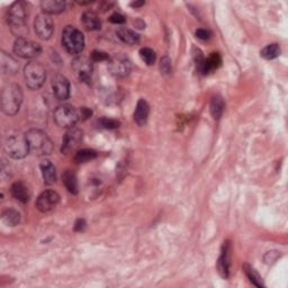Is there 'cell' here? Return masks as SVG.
I'll list each match as a JSON object with an SVG mask.
<instances>
[{"label": "cell", "mask_w": 288, "mask_h": 288, "mask_svg": "<svg viewBox=\"0 0 288 288\" xmlns=\"http://www.w3.org/2000/svg\"><path fill=\"white\" fill-rule=\"evenodd\" d=\"M98 124L100 127H103V129L114 130V129H117V127L120 126V122H117L115 120H109V118H106V117H103L98 121Z\"/></svg>", "instance_id": "cell-30"}, {"label": "cell", "mask_w": 288, "mask_h": 288, "mask_svg": "<svg viewBox=\"0 0 288 288\" xmlns=\"http://www.w3.org/2000/svg\"><path fill=\"white\" fill-rule=\"evenodd\" d=\"M0 66H2L4 75L7 76L16 75L18 69H20V65H18L17 60L5 52H2V56H0Z\"/></svg>", "instance_id": "cell-17"}, {"label": "cell", "mask_w": 288, "mask_h": 288, "mask_svg": "<svg viewBox=\"0 0 288 288\" xmlns=\"http://www.w3.org/2000/svg\"><path fill=\"white\" fill-rule=\"evenodd\" d=\"M196 36L199 40H203V41H207L212 38V33L207 30H204V29H199L196 31Z\"/></svg>", "instance_id": "cell-34"}, {"label": "cell", "mask_w": 288, "mask_h": 288, "mask_svg": "<svg viewBox=\"0 0 288 288\" xmlns=\"http://www.w3.org/2000/svg\"><path fill=\"white\" fill-rule=\"evenodd\" d=\"M85 227H86V221L85 219H78V221L76 222V225H75V230L77 232H81V231H84L85 230Z\"/></svg>", "instance_id": "cell-36"}, {"label": "cell", "mask_w": 288, "mask_h": 288, "mask_svg": "<svg viewBox=\"0 0 288 288\" xmlns=\"http://www.w3.org/2000/svg\"><path fill=\"white\" fill-rule=\"evenodd\" d=\"M14 52L23 59H34L39 57L42 49L40 44L26 38H18L14 43Z\"/></svg>", "instance_id": "cell-8"}, {"label": "cell", "mask_w": 288, "mask_h": 288, "mask_svg": "<svg viewBox=\"0 0 288 288\" xmlns=\"http://www.w3.org/2000/svg\"><path fill=\"white\" fill-rule=\"evenodd\" d=\"M91 60L95 62H100L105 60H109V57L107 53H105L103 51H94L91 54Z\"/></svg>", "instance_id": "cell-32"}, {"label": "cell", "mask_w": 288, "mask_h": 288, "mask_svg": "<svg viewBox=\"0 0 288 288\" xmlns=\"http://www.w3.org/2000/svg\"><path fill=\"white\" fill-rule=\"evenodd\" d=\"M41 171H42L43 179L47 185H52L57 181V171L51 161L44 160V161L41 163Z\"/></svg>", "instance_id": "cell-21"}, {"label": "cell", "mask_w": 288, "mask_h": 288, "mask_svg": "<svg viewBox=\"0 0 288 288\" xmlns=\"http://www.w3.org/2000/svg\"><path fill=\"white\" fill-rule=\"evenodd\" d=\"M79 120V111L71 105H61L54 111V121L62 129H71Z\"/></svg>", "instance_id": "cell-7"}, {"label": "cell", "mask_w": 288, "mask_h": 288, "mask_svg": "<svg viewBox=\"0 0 288 288\" xmlns=\"http://www.w3.org/2000/svg\"><path fill=\"white\" fill-rule=\"evenodd\" d=\"M72 69L75 71V75L78 79L80 81L88 82L90 81L94 71L93 60L84 56L77 57L72 61Z\"/></svg>", "instance_id": "cell-9"}, {"label": "cell", "mask_w": 288, "mask_h": 288, "mask_svg": "<svg viewBox=\"0 0 288 288\" xmlns=\"http://www.w3.org/2000/svg\"><path fill=\"white\" fill-rule=\"evenodd\" d=\"M116 34L118 36V39L125 44L135 45L140 42L139 34L130 29H126V27H121V29H118Z\"/></svg>", "instance_id": "cell-22"}, {"label": "cell", "mask_w": 288, "mask_h": 288, "mask_svg": "<svg viewBox=\"0 0 288 288\" xmlns=\"http://www.w3.org/2000/svg\"><path fill=\"white\" fill-rule=\"evenodd\" d=\"M108 68L113 76L117 78H124L130 75L132 65L129 58L123 56V54H116V56L109 59Z\"/></svg>", "instance_id": "cell-10"}, {"label": "cell", "mask_w": 288, "mask_h": 288, "mask_svg": "<svg viewBox=\"0 0 288 288\" xmlns=\"http://www.w3.org/2000/svg\"><path fill=\"white\" fill-rule=\"evenodd\" d=\"M260 56H261L263 59L266 60H273L280 56V48L279 45L273 43V44H269L266 48H263L260 52Z\"/></svg>", "instance_id": "cell-25"}, {"label": "cell", "mask_w": 288, "mask_h": 288, "mask_svg": "<svg viewBox=\"0 0 288 288\" xmlns=\"http://www.w3.org/2000/svg\"><path fill=\"white\" fill-rule=\"evenodd\" d=\"M144 4H145L144 2H135V3H132V4H131V6H132V7H134V8H138V7L143 6Z\"/></svg>", "instance_id": "cell-37"}, {"label": "cell", "mask_w": 288, "mask_h": 288, "mask_svg": "<svg viewBox=\"0 0 288 288\" xmlns=\"http://www.w3.org/2000/svg\"><path fill=\"white\" fill-rule=\"evenodd\" d=\"M82 25H84L87 31H98L102 27V22H100L98 15L94 12H86L81 17Z\"/></svg>", "instance_id": "cell-20"}, {"label": "cell", "mask_w": 288, "mask_h": 288, "mask_svg": "<svg viewBox=\"0 0 288 288\" xmlns=\"http://www.w3.org/2000/svg\"><path fill=\"white\" fill-rule=\"evenodd\" d=\"M91 114H93V112H91V109L88 107H82L79 111V115H80L81 120H87V118L90 117Z\"/></svg>", "instance_id": "cell-35"}, {"label": "cell", "mask_w": 288, "mask_h": 288, "mask_svg": "<svg viewBox=\"0 0 288 288\" xmlns=\"http://www.w3.org/2000/svg\"><path fill=\"white\" fill-rule=\"evenodd\" d=\"M3 221L8 226H16L21 222V214L15 209H6L3 213Z\"/></svg>", "instance_id": "cell-27"}, {"label": "cell", "mask_w": 288, "mask_h": 288, "mask_svg": "<svg viewBox=\"0 0 288 288\" xmlns=\"http://www.w3.org/2000/svg\"><path fill=\"white\" fill-rule=\"evenodd\" d=\"M34 30L36 35L42 40L51 39L54 32V23L47 14L38 15L34 21Z\"/></svg>", "instance_id": "cell-11"}, {"label": "cell", "mask_w": 288, "mask_h": 288, "mask_svg": "<svg viewBox=\"0 0 288 288\" xmlns=\"http://www.w3.org/2000/svg\"><path fill=\"white\" fill-rule=\"evenodd\" d=\"M62 45L70 54H79L85 49V36L75 26H67L62 32Z\"/></svg>", "instance_id": "cell-4"}, {"label": "cell", "mask_w": 288, "mask_h": 288, "mask_svg": "<svg viewBox=\"0 0 288 288\" xmlns=\"http://www.w3.org/2000/svg\"><path fill=\"white\" fill-rule=\"evenodd\" d=\"M12 194L14 198H16L18 202L26 204L31 199L32 190L30 186L25 184L24 181H16L12 186Z\"/></svg>", "instance_id": "cell-16"}, {"label": "cell", "mask_w": 288, "mask_h": 288, "mask_svg": "<svg viewBox=\"0 0 288 288\" xmlns=\"http://www.w3.org/2000/svg\"><path fill=\"white\" fill-rule=\"evenodd\" d=\"M5 151L13 159H23L30 152L25 135L14 134L8 136L5 142Z\"/></svg>", "instance_id": "cell-6"}, {"label": "cell", "mask_w": 288, "mask_h": 288, "mask_svg": "<svg viewBox=\"0 0 288 288\" xmlns=\"http://www.w3.org/2000/svg\"><path fill=\"white\" fill-rule=\"evenodd\" d=\"M81 141H82V131L80 129H77L75 126L71 127V129H68L65 138H63L62 141L61 152L63 154H69L73 152V151L80 145Z\"/></svg>", "instance_id": "cell-12"}, {"label": "cell", "mask_w": 288, "mask_h": 288, "mask_svg": "<svg viewBox=\"0 0 288 288\" xmlns=\"http://www.w3.org/2000/svg\"><path fill=\"white\" fill-rule=\"evenodd\" d=\"M26 21H27V12L25 3L16 2L12 4L7 12V22L11 26L14 34L20 38H24L26 32Z\"/></svg>", "instance_id": "cell-3"}, {"label": "cell", "mask_w": 288, "mask_h": 288, "mask_svg": "<svg viewBox=\"0 0 288 288\" xmlns=\"http://www.w3.org/2000/svg\"><path fill=\"white\" fill-rule=\"evenodd\" d=\"M150 113V106L149 104L145 102L144 99H140L136 105L135 112H134V121L139 126H143L148 122Z\"/></svg>", "instance_id": "cell-19"}, {"label": "cell", "mask_w": 288, "mask_h": 288, "mask_svg": "<svg viewBox=\"0 0 288 288\" xmlns=\"http://www.w3.org/2000/svg\"><path fill=\"white\" fill-rule=\"evenodd\" d=\"M63 182L67 187V189L70 191L71 194H78V181L76 173L71 170H67L63 173Z\"/></svg>", "instance_id": "cell-23"}, {"label": "cell", "mask_w": 288, "mask_h": 288, "mask_svg": "<svg viewBox=\"0 0 288 288\" xmlns=\"http://www.w3.org/2000/svg\"><path fill=\"white\" fill-rule=\"evenodd\" d=\"M140 56L141 59L146 63L148 66H152L154 65L155 59H157V56H155V52L152 49L149 48H143L140 50Z\"/></svg>", "instance_id": "cell-29"}, {"label": "cell", "mask_w": 288, "mask_h": 288, "mask_svg": "<svg viewBox=\"0 0 288 288\" xmlns=\"http://www.w3.org/2000/svg\"><path fill=\"white\" fill-rule=\"evenodd\" d=\"M60 202V196L54 190H45L36 200V207L41 212H50Z\"/></svg>", "instance_id": "cell-13"}, {"label": "cell", "mask_w": 288, "mask_h": 288, "mask_svg": "<svg viewBox=\"0 0 288 288\" xmlns=\"http://www.w3.org/2000/svg\"><path fill=\"white\" fill-rule=\"evenodd\" d=\"M109 22L113 23V24L120 25V24H124V23L126 22V18L120 13H114L113 15H111V17H109Z\"/></svg>", "instance_id": "cell-33"}, {"label": "cell", "mask_w": 288, "mask_h": 288, "mask_svg": "<svg viewBox=\"0 0 288 288\" xmlns=\"http://www.w3.org/2000/svg\"><path fill=\"white\" fill-rule=\"evenodd\" d=\"M25 138L27 140V143H29L30 152L34 153L35 155L44 157V155H50L53 152V142L43 131L38 129L30 130L25 134Z\"/></svg>", "instance_id": "cell-2"}, {"label": "cell", "mask_w": 288, "mask_h": 288, "mask_svg": "<svg viewBox=\"0 0 288 288\" xmlns=\"http://www.w3.org/2000/svg\"><path fill=\"white\" fill-rule=\"evenodd\" d=\"M224 111V102L222 97L219 96H215L212 98L211 102V114L214 120H219V117L222 116Z\"/></svg>", "instance_id": "cell-26"}, {"label": "cell", "mask_w": 288, "mask_h": 288, "mask_svg": "<svg viewBox=\"0 0 288 288\" xmlns=\"http://www.w3.org/2000/svg\"><path fill=\"white\" fill-rule=\"evenodd\" d=\"M3 112L8 116L16 115L20 112L23 103V90L21 86L16 84H8L3 88L0 94Z\"/></svg>", "instance_id": "cell-1"}, {"label": "cell", "mask_w": 288, "mask_h": 288, "mask_svg": "<svg viewBox=\"0 0 288 288\" xmlns=\"http://www.w3.org/2000/svg\"><path fill=\"white\" fill-rule=\"evenodd\" d=\"M243 271L245 272L246 277L249 278L250 281L252 282L254 286L263 287V282H262L261 277H260V275L253 267H251L250 264H248V263H244L243 264Z\"/></svg>", "instance_id": "cell-24"}, {"label": "cell", "mask_w": 288, "mask_h": 288, "mask_svg": "<svg viewBox=\"0 0 288 288\" xmlns=\"http://www.w3.org/2000/svg\"><path fill=\"white\" fill-rule=\"evenodd\" d=\"M24 78L29 88L38 90L44 85L47 79V71L40 62L31 61L24 68Z\"/></svg>", "instance_id": "cell-5"}, {"label": "cell", "mask_w": 288, "mask_h": 288, "mask_svg": "<svg viewBox=\"0 0 288 288\" xmlns=\"http://www.w3.org/2000/svg\"><path fill=\"white\" fill-rule=\"evenodd\" d=\"M67 4L62 0H44L41 3V8L47 15H57L65 12Z\"/></svg>", "instance_id": "cell-18"}, {"label": "cell", "mask_w": 288, "mask_h": 288, "mask_svg": "<svg viewBox=\"0 0 288 288\" xmlns=\"http://www.w3.org/2000/svg\"><path fill=\"white\" fill-rule=\"evenodd\" d=\"M95 158H97V152H96V151L85 149L79 151V152L76 154L75 161L77 163H85L90 161V160H94Z\"/></svg>", "instance_id": "cell-28"}, {"label": "cell", "mask_w": 288, "mask_h": 288, "mask_svg": "<svg viewBox=\"0 0 288 288\" xmlns=\"http://www.w3.org/2000/svg\"><path fill=\"white\" fill-rule=\"evenodd\" d=\"M52 89L59 100H67L70 97V82L65 76L57 75L53 78Z\"/></svg>", "instance_id": "cell-15"}, {"label": "cell", "mask_w": 288, "mask_h": 288, "mask_svg": "<svg viewBox=\"0 0 288 288\" xmlns=\"http://www.w3.org/2000/svg\"><path fill=\"white\" fill-rule=\"evenodd\" d=\"M231 268V243L230 241H224L221 254L217 261V270L223 278H228Z\"/></svg>", "instance_id": "cell-14"}, {"label": "cell", "mask_w": 288, "mask_h": 288, "mask_svg": "<svg viewBox=\"0 0 288 288\" xmlns=\"http://www.w3.org/2000/svg\"><path fill=\"white\" fill-rule=\"evenodd\" d=\"M160 69L163 75H170L172 72V62L170 58L164 57L161 59V63H160Z\"/></svg>", "instance_id": "cell-31"}]
</instances>
